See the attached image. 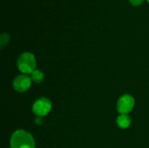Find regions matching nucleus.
Segmentation results:
<instances>
[{
	"mask_svg": "<svg viewBox=\"0 0 149 148\" xmlns=\"http://www.w3.org/2000/svg\"><path fill=\"white\" fill-rule=\"evenodd\" d=\"M11 148H35L33 137L24 130L16 131L10 139Z\"/></svg>",
	"mask_w": 149,
	"mask_h": 148,
	"instance_id": "nucleus-1",
	"label": "nucleus"
},
{
	"mask_svg": "<svg viewBox=\"0 0 149 148\" xmlns=\"http://www.w3.org/2000/svg\"><path fill=\"white\" fill-rule=\"evenodd\" d=\"M17 67L24 74H31L35 71L36 58L31 52L22 53L17 59Z\"/></svg>",
	"mask_w": 149,
	"mask_h": 148,
	"instance_id": "nucleus-2",
	"label": "nucleus"
},
{
	"mask_svg": "<svg viewBox=\"0 0 149 148\" xmlns=\"http://www.w3.org/2000/svg\"><path fill=\"white\" fill-rule=\"evenodd\" d=\"M52 109V102L45 99V98H41L38 99L33 105L32 111L34 114H36L38 117H43L47 115Z\"/></svg>",
	"mask_w": 149,
	"mask_h": 148,
	"instance_id": "nucleus-3",
	"label": "nucleus"
},
{
	"mask_svg": "<svg viewBox=\"0 0 149 148\" xmlns=\"http://www.w3.org/2000/svg\"><path fill=\"white\" fill-rule=\"evenodd\" d=\"M134 106V98L129 94H126L123 95L119 99L117 104V110L121 114H127L133 110Z\"/></svg>",
	"mask_w": 149,
	"mask_h": 148,
	"instance_id": "nucleus-4",
	"label": "nucleus"
},
{
	"mask_svg": "<svg viewBox=\"0 0 149 148\" xmlns=\"http://www.w3.org/2000/svg\"><path fill=\"white\" fill-rule=\"evenodd\" d=\"M31 85V79L26 75H19L13 81L14 89L19 92H26Z\"/></svg>",
	"mask_w": 149,
	"mask_h": 148,
	"instance_id": "nucleus-5",
	"label": "nucleus"
},
{
	"mask_svg": "<svg viewBox=\"0 0 149 148\" xmlns=\"http://www.w3.org/2000/svg\"><path fill=\"white\" fill-rule=\"evenodd\" d=\"M117 124L122 129L127 128L131 124L130 117L127 114H121L120 116H119L117 118Z\"/></svg>",
	"mask_w": 149,
	"mask_h": 148,
	"instance_id": "nucleus-6",
	"label": "nucleus"
},
{
	"mask_svg": "<svg viewBox=\"0 0 149 148\" xmlns=\"http://www.w3.org/2000/svg\"><path fill=\"white\" fill-rule=\"evenodd\" d=\"M44 73L39 71V70H35L32 73H31V80L39 84L44 80Z\"/></svg>",
	"mask_w": 149,
	"mask_h": 148,
	"instance_id": "nucleus-7",
	"label": "nucleus"
},
{
	"mask_svg": "<svg viewBox=\"0 0 149 148\" xmlns=\"http://www.w3.org/2000/svg\"><path fill=\"white\" fill-rule=\"evenodd\" d=\"M10 41V36L6 33H2L0 37V44H1V48H3L5 44H7Z\"/></svg>",
	"mask_w": 149,
	"mask_h": 148,
	"instance_id": "nucleus-8",
	"label": "nucleus"
},
{
	"mask_svg": "<svg viewBox=\"0 0 149 148\" xmlns=\"http://www.w3.org/2000/svg\"><path fill=\"white\" fill-rule=\"evenodd\" d=\"M129 1L133 5H140L143 2V0H129Z\"/></svg>",
	"mask_w": 149,
	"mask_h": 148,
	"instance_id": "nucleus-9",
	"label": "nucleus"
},
{
	"mask_svg": "<svg viewBox=\"0 0 149 148\" xmlns=\"http://www.w3.org/2000/svg\"><path fill=\"white\" fill-rule=\"evenodd\" d=\"M35 122H36V124H38V125H41V124L43 123V120H42L41 118H38V119H36Z\"/></svg>",
	"mask_w": 149,
	"mask_h": 148,
	"instance_id": "nucleus-10",
	"label": "nucleus"
},
{
	"mask_svg": "<svg viewBox=\"0 0 149 148\" xmlns=\"http://www.w3.org/2000/svg\"><path fill=\"white\" fill-rule=\"evenodd\" d=\"M148 2H149V0H148Z\"/></svg>",
	"mask_w": 149,
	"mask_h": 148,
	"instance_id": "nucleus-11",
	"label": "nucleus"
}]
</instances>
